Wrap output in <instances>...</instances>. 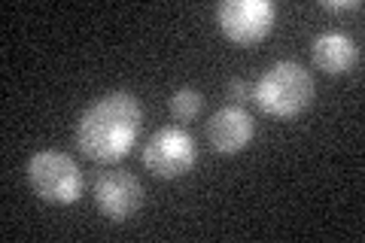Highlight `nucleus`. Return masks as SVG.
Returning a JSON list of instances; mask_svg holds the SVG:
<instances>
[{
	"label": "nucleus",
	"instance_id": "1",
	"mask_svg": "<svg viewBox=\"0 0 365 243\" xmlns=\"http://www.w3.org/2000/svg\"><path fill=\"white\" fill-rule=\"evenodd\" d=\"M140 103L128 91H110L83 113L76 125V146L98 165H113L131 152L140 134Z\"/></svg>",
	"mask_w": 365,
	"mask_h": 243
},
{
	"label": "nucleus",
	"instance_id": "2",
	"mask_svg": "<svg viewBox=\"0 0 365 243\" xmlns=\"http://www.w3.org/2000/svg\"><path fill=\"white\" fill-rule=\"evenodd\" d=\"M253 100L259 103L262 113L274 115V119H295L304 113L314 100V79L295 61H280L268 67L262 79L256 83Z\"/></svg>",
	"mask_w": 365,
	"mask_h": 243
},
{
	"label": "nucleus",
	"instance_id": "3",
	"mask_svg": "<svg viewBox=\"0 0 365 243\" xmlns=\"http://www.w3.org/2000/svg\"><path fill=\"white\" fill-rule=\"evenodd\" d=\"M28 180L31 189L49 204H73L83 195V173L76 161L55 149L31 155L28 161Z\"/></svg>",
	"mask_w": 365,
	"mask_h": 243
},
{
	"label": "nucleus",
	"instance_id": "4",
	"mask_svg": "<svg viewBox=\"0 0 365 243\" xmlns=\"http://www.w3.org/2000/svg\"><path fill=\"white\" fill-rule=\"evenodd\" d=\"M192 165H195V140L177 125L158 128L143 146V167L162 180H177L189 173Z\"/></svg>",
	"mask_w": 365,
	"mask_h": 243
},
{
	"label": "nucleus",
	"instance_id": "5",
	"mask_svg": "<svg viewBox=\"0 0 365 243\" xmlns=\"http://www.w3.org/2000/svg\"><path fill=\"white\" fill-rule=\"evenodd\" d=\"M274 16H277V9L268 0H225L216 9L222 33L241 46L268 37V31L274 28Z\"/></svg>",
	"mask_w": 365,
	"mask_h": 243
},
{
	"label": "nucleus",
	"instance_id": "6",
	"mask_svg": "<svg viewBox=\"0 0 365 243\" xmlns=\"http://www.w3.org/2000/svg\"><path fill=\"white\" fill-rule=\"evenodd\" d=\"M140 201H143V186L134 173L110 170V173H101L95 182L98 210L107 219H113V222H122V219L134 216L140 210Z\"/></svg>",
	"mask_w": 365,
	"mask_h": 243
},
{
	"label": "nucleus",
	"instance_id": "7",
	"mask_svg": "<svg viewBox=\"0 0 365 243\" xmlns=\"http://www.w3.org/2000/svg\"><path fill=\"white\" fill-rule=\"evenodd\" d=\"M256 134V125H253V115L241 107H222L210 115L207 122V137H210V146L216 149L220 155H235L241 149L250 146Z\"/></svg>",
	"mask_w": 365,
	"mask_h": 243
},
{
	"label": "nucleus",
	"instance_id": "8",
	"mask_svg": "<svg viewBox=\"0 0 365 243\" xmlns=\"http://www.w3.org/2000/svg\"><path fill=\"white\" fill-rule=\"evenodd\" d=\"M311 58L314 64L319 67L323 73H347L359 64V46L353 43L347 33H338V31H326L319 33L311 46Z\"/></svg>",
	"mask_w": 365,
	"mask_h": 243
},
{
	"label": "nucleus",
	"instance_id": "9",
	"mask_svg": "<svg viewBox=\"0 0 365 243\" xmlns=\"http://www.w3.org/2000/svg\"><path fill=\"white\" fill-rule=\"evenodd\" d=\"M201 113V95L195 88H180L170 98V115L180 122H192Z\"/></svg>",
	"mask_w": 365,
	"mask_h": 243
},
{
	"label": "nucleus",
	"instance_id": "10",
	"mask_svg": "<svg viewBox=\"0 0 365 243\" xmlns=\"http://www.w3.org/2000/svg\"><path fill=\"white\" fill-rule=\"evenodd\" d=\"M225 91H228V98H232L235 103H250V100H253V95H256V86L247 83V79H232Z\"/></svg>",
	"mask_w": 365,
	"mask_h": 243
},
{
	"label": "nucleus",
	"instance_id": "11",
	"mask_svg": "<svg viewBox=\"0 0 365 243\" xmlns=\"http://www.w3.org/2000/svg\"><path fill=\"white\" fill-rule=\"evenodd\" d=\"M319 6H323V9H332V13H341V9H359L356 0H323Z\"/></svg>",
	"mask_w": 365,
	"mask_h": 243
}]
</instances>
